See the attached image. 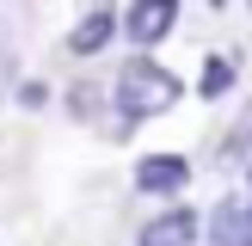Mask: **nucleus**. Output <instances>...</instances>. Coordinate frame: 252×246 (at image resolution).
<instances>
[{"label": "nucleus", "mask_w": 252, "mask_h": 246, "mask_svg": "<svg viewBox=\"0 0 252 246\" xmlns=\"http://www.w3.org/2000/svg\"><path fill=\"white\" fill-rule=\"evenodd\" d=\"M117 19L123 12L111 6V0H93V6L80 12V19H74V31H68V56H105L111 43H117Z\"/></svg>", "instance_id": "obj_3"}, {"label": "nucleus", "mask_w": 252, "mask_h": 246, "mask_svg": "<svg viewBox=\"0 0 252 246\" xmlns=\"http://www.w3.org/2000/svg\"><path fill=\"white\" fill-rule=\"evenodd\" d=\"M209 6H228V0H209Z\"/></svg>", "instance_id": "obj_7"}, {"label": "nucleus", "mask_w": 252, "mask_h": 246, "mask_svg": "<svg viewBox=\"0 0 252 246\" xmlns=\"http://www.w3.org/2000/svg\"><path fill=\"white\" fill-rule=\"evenodd\" d=\"M179 92H185L179 74L160 68L154 56H129L117 74H111V105H117L129 123H135V117H160V111H172V105H179Z\"/></svg>", "instance_id": "obj_1"}, {"label": "nucleus", "mask_w": 252, "mask_h": 246, "mask_svg": "<svg viewBox=\"0 0 252 246\" xmlns=\"http://www.w3.org/2000/svg\"><path fill=\"white\" fill-rule=\"evenodd\" d=\"M172 25H179V0H129L117 19V37H129L135 49H154L172 37Z\"/></svg>", "instance_id": "obj_2"}, {"label": "nucleus", "mask_w": 252, "mask_h": 246, "mask_svg": "<svg viewBox=\"0 0 252 246\" xmlns=\"http://www.w3.org/2000/svg\"><path fill=\"white\" fill-rule=\"evenodd\" d=\"M228 86H234V62H228V56H209V62H203V80H197V92H203V98H221Z\"/></svg>", "instance_id": "obj_6"}, {"label": "nucleus", "mask_w": 252, "mask_h": 246, "mask_svg": "<svg viewBox=\"0 0 252 246\" xmlns=\"http://www.w3.org/2000/svg\"><path fill=\"white\" fill-rule=\"evenodd\" d=\"M185 179H191V160H179V154H148L142 166H135V184H142V191H154V197L185 191Z\"/></svg>", "instance_id": "obj_4"}, {"label": "nucleus", "mask_w": 252, "mask_h": 246, "mask_svg": "<svg viewBox=\"0 0 252 246\" xmlns=\"http://www.w3.org/2000/svg\"><path fill=\"white\" fill-rule=\"evenodd\" d=\"M246 234H252V215H246Z\"/></svg>", "instance_id": "obj_8"}, {"label": "nucleus", "mask_w": 252, "mask_h": 246, "mask_svg": "<svg viewBox=\"0 0 252 246\" xmlns=\"http://www.w3.org/2000/svg\"><path fill=\"white\" fill-rule=\"evenodd\" d=\"M197 240V215L191 209H166V215H154L142 228V246H191Z\"/></svg>", "instance_id": "obj_5"}]
</instances>
